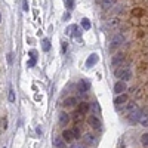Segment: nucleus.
<instances>
[{"label": "nucleus", "instance_id": "7", "mask_svg": "<svg viewBox=\"0 0 148 148\" xmlns=\"http://www.w3.org/2000/svg\"><path fill=\"white\" fill-rule=\"evenodd\" d=\"M76 111H79L80 114H83V116H86L90 111V104H88V102H80V104H77V107H76Z\"/></svg>", "mask_w": 148, "mask_h": 148}, {"label": "nucleus", "instance_id": "31", "mask_svg": "<svg viewBox=\"0 0 148 148\" xmlns=\"http://www.w3.org/2000/svg\"><path fill=\"white\" fill-rule=\"evenodd\" d=\"M30 56H31V59H37V52L36 51H30Z\"/></svg>", "mask_w": 148, "mask_h": 148}, {"label": "nucleus", "instance_id": "10", "mask_svg": "<svg viewBox=\"0 0 148 148\" xmlns=\"http://www.w3.org/2000/svg\"><path fill=\"white\" fill-rule=\"evenodd\" d=\"M58 120H59V125L62 126V127H65V126L68 125V123H70V114H68V113H65V111H62V113L59 114Z\"/></svg>", "mask_w": 148, "mask_h": 148}, {"label": "nucleus", "instance_id": "22", "mask_svg": "<svg viewBox=\"0 0 148 148\" xmlns=\"http://www.w3.org/2000/svg\"><path fill=\"white\" fill-rule=\"evenodd\" d=\"M141 144L144 147H148V132H145V133L141 135Z\"/></svg>", "mask_w": 148, "mask_h": 148}, {"label": "nucleus", "instance_id": "26", "mask_svg": "<svg viewBox=\"0 0 148 148\" xmlns=\"http://www.w3.org/2000/svg\"><path fill=\"white\" fill-rule=\"evenodd\" d=\"M65 8H67L68 10L74 9V0H65Z\"/></svg>", "mask_w": 148, "mask_h": 148}, {"label": "nucleus", "instance_id": "1", "mask_svg": "<svg viewBox=\"0 0 148 148\" xmlns=\"http://www.w3.org/2000/svg\"><path fill=\"white\" fill-rule=\"evenodd\" d=\"M114 76L117 79L123 80V82H129V80H132V71H130V68L127 65H123V67L120 65L119 68H116Z\"/></svg>", "mask_w": 148, "mask_h": 148}, {"label": "nucleus", "instance_id": "36", "mask_svg": "<svg viewBox=\"0 0 148 148\" xmlns=\"http://www.w3.org/2000/svg\"><path fill=\"white\" fill-rule=\"evenodd\" d=\"M70 18V14H64V19H68Z\"/></svg>", "mask_w": 148, "mask_h": 148}, {"label": "nucleus", "instance_id": "21", "mask_svg": "<svg viewBox=\"0 0 148 148\" xmlns=\"http://www.w3.org/2000/svg\"><path fill=\"white\" fill-rule=\"evenodd\" d=\"M42 47H43V51H45V52H49V49H51V40H49V39H43V42H42Z\"/></svg>", "mask_w": 148, "mask_h": 148}, {"label": "nucleus", "instance_id": "27", "mask_svg": "<svg viewBox=\"0 0 148 148\" xmlns=\"http://www.w3.org/2000/svg\"><path fill=\"white\" fill-rule=\"evenodd\" d=\"M9 102H15V92H14V89H9Z\"/></svg>", "mask_w": 148, "mask_h": 148}, {"label": "nucleus", "instance_id": "19", "mask_svg": "<svg viewBox=\"0 0 148 148\" xmlns=\"http://www.w3.org/2000/svg\"><path fill=\"white\" fill-rule=\"evenodd\" d=\"M114 3H116V0H102V2H101V6H102V9H110Z\"/></svg>", "mask_w": 148, "mask_h": 148}, {"label": "nucleus", "instance_id": "30", "mask_svg": "<svg viewBox=\"0 0 148 148\" xmlns=\"http://www.w3.org/2000/svg\"><path fill=\"white\" fill-rule=\"evenodd\" d=\"M73 148H88V147H86L84 144H82V142H76L73 145Z\"/></svg>", "mask_w": 148, "mask_h": 148}, {"label": "nucleus", "instance_id": "35", "mask_svg": "<svg viewBox=\"0 0 148 148\" xmlns=\"http://www.w3.org/2000/svg\"><path fill=\"white\" fill-rule=\"evenodd\" d=\"M8 61H9V62H12V55H10V53L8 55Z\"/></svg>", "mask_w": 148, "mask_h": 148}, {"label": "nucleus", "instance_id": "13", "mask_svg": "<svg viewBox=\"0 0 148 148\" xmlns=\"http://www.w3.org/2000/svg\"><path fill=\"white\" fill-rule=\"evenodd\" d=\"M64 107L71 108V107H77V98L76 96H68L64 99Z\"/></svg>", "mask_w": 148, "mask_h": 148}, {"label": "nucleus", "instance_id": "8", "mask_svg": "<svg viewBox=\"0 0 148 148\" xmlns=\"http://www.w3.org/2000/svg\"><path fill=\"white\" fill-rule=\"evenodd\" d=\"M126 89H127L126 82H123V80H120V82H117L114 84V93L116 95H121L123 92H126Z\"/></svg>", "mask_w": 148, "mask_h": 148}, {"label": "nucleus", "instance_id": "4", "mask_svg": "<svg viewBox=\"0 0 148 148\" xmlns=\"http://www.w3.org/2000/svg\"><path fill=\"white\" fill-rule=\"evenodd\" d=\"M127 102H129V96H127L126 93L117 95V96L114 98V105H116V110H120V108H123V107H125Z\"/></svg>", "mask_w": 148, "mask_h": 148}, {"label": "nucleus", "instance_id": "16", "mask_svg": "<svg viewBox=\"0 0 148 148\" xmlns=\"http://www.w3.org/2000/svg\"><path fill=\"white\" fill-rule=\"evenodd\" d=\"M139 123L142 126H148V111L142 108V114H141V119H139Z\"/></svg>", "mask_w": 148, "mask_h": 148}, {"label": "nucleus", "instance_id": "33", "mask_svg": "<svg viewBox=\"0 0 148 148\" xmlns=\"http://www.w3.org/2000/svg\"><path fill=\"white\" fill-rule=\"evenodd\" d=\"M22 8H24V10H28V3H27V0H24V3H22Z\"/></svg>", "mask_w": 148, "mask_h": 148}, {"label": "nucleus", "instance_id": "23", "mask_svg": "<svg viewBox=\"0 0 148 148\" xmlns=\"http://www.w3.org/2000/svg\"><path fill=\"white\" fill-rule=\"evenodd\" d=\"M82 27H83L84 30H89V28H90V21H89L88 18H83V19H82Z\"/></svg>", "mask_w": 148, "mask_h": 148}, {"label": "nucleus", "instance_id": "9", "mask_svg": "<svg viewBox=\"0 0 148 148\" xmlns=\"http://www.w3.org/2000/svg\"><path fill=\"white\" fill-rule=\"evenodd\" d=\"M98 59H99V55H98V53H90L89 58L86 59V68H92L98 62Z\"/></svg>", "mask_w": 148, "mask_h": 148}, {"label": "nucleus", "instance_id": "14", "mask_svg": "<svg viewBox=\"0 0 148 148\" xmlns=\"http://www.w3.org/2000/svg\"><path fill=\"white\" fill-rule=\"evenodd\" d=\"M62 139H64L65 142H73V141H74V135H73V132H71L70 129L62 130Z\"/></svg>", "mask_w": 148, "mask_h": 148}, {"label": "nucleus", "instance_id": "11", "mask_svg": "<svg viewBox=\"0 0 148 148\" xmlns=\"http://www.w3.org/2000/svg\"><path fill=\"white\" fill-rule=\"evenodd\" d=\"M123 61H125V55H123V53H117V55L113 56V59H111V65H113V67H120Z\"/></svg>", "mask_w": 148, "mask_h": 148}, {"label": "nucleus", "instance_id": "15", "mask_svg": "<svg viewBox=\"0 0 148 148\" xmlns=\"http://www.w3.org/2000/svg\"><path fill=\"white\" fill-rule=\"evenodd\" d=\"M83 138H84V142H83V144H84L86 147H88V145H93V144H95V139H96L93 133H86Z\"/></svg>", "mask_w": 148, "mask_h": 148}, {"label": "nucleus", "instance_id": "20", "mask_svg": "<svg viewBox=\"0 0 148 148\" xmlns=\"http://www.w3.org/2000/svg\"><path fill=\"white\" fill-rule=\"evenodd\" d=\"M135 108H136V104L135 102H127L125 107H123V111H125V113H130V111L135 110Z\"/></svg>", "mask_w": 148, "mask_h": 148}, {"label": "nucleus", "instance_id": "24", "mask_svg": "<svg viewBox=\"0 0 148 148\" xmlns=\"http://www.w3.org/2000/svg\"><path fill=\"white\" fill-rule=\"evenodd\" d=\"M71 132H73V135H74V139H80L82 133H80V129H79V127H73Z\"/></svg>", "mask_w": 148, "mask_h": 148}, {"label": "nucleus", "instance_id": "3", "mask_svg": "<svg viewBox=\"0 0 148 148\" xmlns=\"http://www.w3.org/2000/svg\"><path fill=\"white\" fill-rule=\"evenodd\" d=\"M141 114H142V108L136 107L135 110H132L129 113V123L130 125H136V123H139V119H141Z\"/></svg>", "mask_w": 148, "mask_h": 148}, {"label": "nucleus", "instance_id": "18", "mask_svg": "<svg viewBox=\"0 0 148 148\" xmlns=\"http://www.w3.org/2000/svg\"><path fill=\"white\" fill-rule=\"evenodd\" d=\"M90 110H92L93 116H99L101 114V107H99V104H98V102H92L90 104Z\"/></svg>", "mask_w": 148, "mask_h": 148}, {"label": "nucleus", "instance_id": "28", "mask_svg": "<svg viewBox=\"0 0 148 148\" xmlns=\"http://www.w3.org/2000/svg\"><path fill=\"white\" fill-rule=\"evenodd\" d=\"M67 47H68V43L67 42H62V43H61V52L65 53L67 52Z\"/></svg>", "mask_w": 148, "mask_h": 148}, {"label": "nucleus", "instance_id": "2", "mask_svg": "<svg viewBox=\"0 0 148 148\" xmlns=\"http://www.w3.org/2000/svg\"><path fill=\"white\" fill-rule=\"evenodd\" d=\"M123 43H125V36H123V34L113 36V39H111V42H110V46H108V51L110 52H114L116 49L120 47Z\"/></svg>", "mask_w": 148, "mask_h": 148}, {"label": "nucleus", "instance_id": "17", "mask_svg": "<svg viewBox=\"0 0 148 148\" xmlns=\"http://www.w3.org/2000/svg\"><path fill=\"white\" fill-rule=\"evenodd\" d=\"M65 141L62 139V136H56L55 139H53V145L56 147V148H65Z\"/></svg>", "mask_w": 148, "mask_h": 148}, {"label": "nucleus", "instance_id": "6", "mask_svg": "<svg viewBox=\"0 0 148 148\" xmlns=\"http://www.w3.org/2000/svg\"><path fill=\"white\" fill-rule=\"evenodd\" d=\"M88 125H89L92 129H95V130H98V129L102 127L99 119H98L96 116H89V117H88Z\"/></svg>", "mask_w": 148, "mask_h": 148}, {"label": "nucleus", "instance_id": "12", "mask_svg": "<svg viewBox=\"0 0 148 148\" xmlns=\"http://www.w3.org/2000/svg\"><path fill=\"white\" fill-rule=\"evenodd\" d=\"M65 33H67L68 36H73V37H74V36L80 37V34H82V33H80V28H79L77 25H70V27L65 30Z\"/></svg>", "mask_w": 148, "mask_h": 148}, {"label": "nucleus", "instance_id": "34", "mask_svg": "<svg viewBox=\"0 0 148 148\" xmlns=\"http://www.w3.org/2000/svg\"><path fill=\"white\" fill-rule=\"evenodd\" d=\"M2 125H3V129H6V126H8V120H6V119L2 121Z\"/></svg>", "mask_w": 148, "mask_h": 148}, {"label": "nucleus", "instance_id": "5", "mask_svg": "<svg viewBox=\"0 0 148 148\" xmlns=\"http://www.w3.org/2000/svg\"><path fill=\"white\" fill-rule=\"evenodd\" d=\"M89 88H90V83H89L88 80H80L79 84H77V92H79V95L83 96L86 92L89 90Z\"/></svg>", "mask_w": 148, "mask_h": 148}, {"label": "nucleus", "instance_id": "32", "mask_svg": "<svg viewBox=\"0 0 148 148\" xmlns=\"http://www.w3.org/2000/svg\"><path fill=\"white\" fill-rule=\"evenodd\" d=\"M36 61H37V59H30V61H28V67H34V65H36Z\"/></svg>", "mask_w": 148, "mask_h": 148}, {"label": "nucleus", "instance_id": "25", "mask_svg": "<svg viewBox=\"0 0 148 148\" xmlns=\"http://www.w3.org/2000/svg\"><path fill=\"white\" fill-rule=\"evenodd\" d=\"M73 119H74V121H76V123H79V121H82V120H83V114H80L79 111H74Z\"/></svg>", "mask_w": 148, "mask_h": 148}, {"label": "nucleus", "instance_id": "29", "mask_svg": "<svg viewBox=\"0 0 148 148\" xmlns=\"http://www.w3.org/2000/svg\"><path fill=\"white\" fill-rule=\"evenodd\" d=\"M108 25H110V27H116V25H119V19H117V18L111 19V22H108Z\"/></svg>", "mask_w": 148, "mask_h": 148}, {"label": "nucleus", "instance_id": "37", "mask_svg": "<svg viewBox=\"0 0 148 148\" xmlns=\"http://www.w3.org/2000/svg\"><path fill=\"white\" fill-rule=\"evenodd\" d=\"M0 22H2V14H0Z\"/></svg>", "mask_w": 148, "mask_h": 148}]
</instances>
